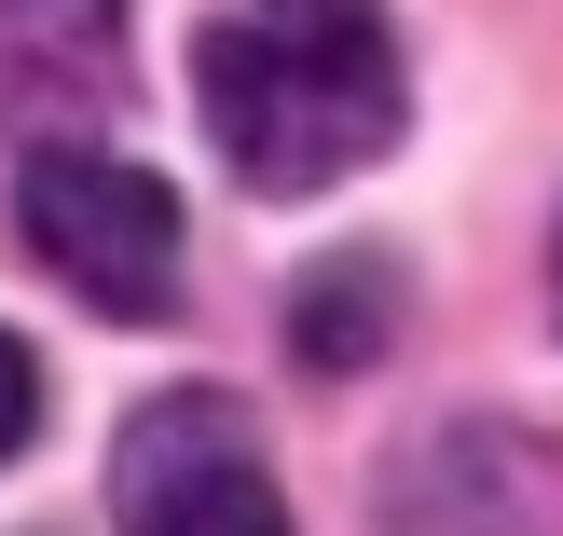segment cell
<instances>
[{
  "label": "cell",
  "mask_w": 563,
  "mask_h": 536,
  "mask_svg": "<svg viewBox=\"0 0 563 536\" xmlns=\"http://www.w3.org/2000/svg\"><path fill=\"white\" fill-rule=\"evenodd\" d=\"M124 97V0H0V138H69Z\"/></svg>",
  "instance_id": "4"
},
{
  "label": "cell",
  "mask_w": 563,
  "mask_h": 536,
  "mask_svg": "<svg viewBox=\"0 0 563 536\" xmlns=\"http://www.w3.org/2000/svg\"><path fill=\"white\" fill-rule=\"evenodd\" d=\"M27 413H42V372H27V344H14V330H0V455H14V440H27Z\"/></svg>",
  "instance_id": "6"
},
{
  "label": "cell",
  "mask_w": 563,
  "mask_h": 536,
  "mask_svg": "<svg viewBox=\"0 0 563 536\" xmlns=\"http://www.w3.org/2000/svg\"><path fill=\"white\" fill-rule=\"evenodd\" d=\"M550 275H563V262H550Z\"/></svg>",
  "instance_id": "7"
},
{
  "label": "cell",
  "mask_w": 563,
  "mask_h": 536,
  "mask_svg": "<svg viewBox=\"0 0 563 536\" xmlns=\"http://www.w3.org/2000/svg\"><path fill=\"white\" fill-rule=\"evenodd\" d=\"M399 317V303H385V262H330L317 275V330H302V344L317 358H357V330H385Z\"/></svg>",
  "instance_id": "5"
},
{
  "label": "cell",
  "mask_w": 563,
  "mask_h": 536,
  "mask_svg": "<svg viewBox=\"0 0 563 536\" xmlns=\"http://www.w3.org/2000/svg\"><path fill=\"white\" fill-rule=\"evenodd\" d=\"M14 234L69 275L97 317H165L179 303V193L124 152H82V138H42L14 165Z\"/></svg>",
  "instance_id": "2"
},
{
  "label": "cell",
  "mask_w": 563,
  "mask_h": 536,
  "mask_svg": "<svg viewBox=\"0 0 563 536\" xmlns=\"http://www.w3.org/2000/svg\"><path fill=\"white\" fill-rule=\"evenodd\" d=\"M110 510H124V536H289L262 455H247V427L220 400L137 413V427H124V468H110Z\"/></svg>",
  "instance_id": "3"
},
{
  "label": "cell",
  "mask_w": 563,
  "mask_h": 536,
  "mask_svg": "<svg viewBox=\"0 0 563 536\" xmlns=\"http://www.w3.org/2000/svg\"><path fill=\"white\" fill-rule=\"evenodd\" d=\"M192 97L207 138L247 193L302 207V193L357 179V165L399 138V42H385V0H247L192 42Z\"/></svg>",
  "instance_id": "1"
}]
</instances>
